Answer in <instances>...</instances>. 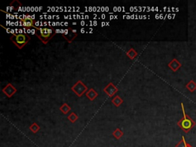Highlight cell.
<instances>
[{"instance_id": "obj_1", "label": "cell", "mask_w": 196, "mask_h": 147, "mask_svg": "<svg viewBox=\"0 0 196 147\" xmlns=\"http://www.w3.org/2000/svg\"><path fill=\"white\" fill-rule=\"evenodd\" d=\"M181 107H182V113H183V117L178 122V126H179L185 133H188V132L195 126L196 123L188 115V114H186L183 103L181 104Z\"/></svg>"}, {"instance_id": "obj_2", "label": "cell", "mask_w": 196, "mask_h": 147, "mask_svg": "<svg viewBox=\"0 0 196 147\" xmlns=\"http://www.w3.org/2000/svg\"><path fill=\"white\" fill-rule=\"evenodd\" d=\"M37 30L38 32L36 33V35L45 45L53 38L55 34L56 33V30H55L53 28L39 27Z\"/></svg>"}, {"instance_id": "obj_3", "label": "cell", "mask_w": 196, "mask_h": 147, "mask_svg": "<svg viewBox=\"0 0 196 147\" xmlns=\"http://www.w3.org/2000/svg\"><path fill=\"white\" fill-rule=\"evenodd\" d=\"M10 39L16 46L21 49L29 42V41L30 40V37L25 34H18V35H12V36L10 37Z\"/></svg>"}, {"instance_id": "obj_4", "label": "cell", "mask_w": 196, "mask_h": 147, "mask_svg": "<svg viewBox=\"0 0 196 147\" xmlns=\"http://www.w3.org/2000/svg\"><path fill=\"white\" fill-rule=\"evenodd\" d=\"M71 90L74 91L77 96L81 97L85 92H87V87L81 80H78L74 85V87H71Z\"/></svg>"}, {"instance_id": "obj_5", "label": "cell", "mask_w": 196, "mask_h": 147, "mask_svg": "<svg viewBox=\"0 0 196 147\" xmlns=\"http://www.w3.org/2000/svg\"><path fill=\"white\" fill-rule=\"evenodd\" d=\"M64 38L68 41V42L71 43L76 37H77V32H76V30H73V29H64V35H63Z\"/></svg>"}, {"instance_id": "obj_6", "label": "cell", "mask_w": 196, "mask_h": 147, "mask_svg": "<svg viewBox=\"0 0 196 147\" xmlns=\"http://www.w3.org/2000/svg\"><path fill=\"white\" fill-rule=\"evenodd\" d=\"M16 91H17L16 88L12 84H8L5 87L2 88V92H3L8 97H12L13 95L16 93Z\"/></svg>"}, {"instance_id": "obj_7", "label": "cell", "mask_w": 196, "mask_h": 147, "mask_svg": "<svg viewBox=\"0 0 196 147\" xmlns=\"http://www.w3.org/2000/svg\"><path fill=\"white\" fill-rule=\"evenodd\" d=\"M105 93L108 95L109 97H113L115 94L117 93L118 91V89L116 87L114 86L112 83H110L106 87L103 89Z\"/></svg>"}, {"instance_id": "obj_8", "label": "cell", "mask_w": 196, "mask_h": 147, "mask_svg": "<svg viewBox=\"0 0 196 147\" xmlns=\"http://www.w3.org/2000/svg\"><path fill=\"white\" fill-rule=\"evenodd\" d=\"M168 66L172 69V70H173V71H177L178 69L182 67V64H181L176 58H173V59L169 63Z\"/></svg>"}, {"instance_id": "obj_9", "label": "cell", "mask_w": 196, "mask_h": 147, "mask_svg": "<svg viewBox=\"0 0 196 147\" xmlns=\"http://www.w3.org/2000/svg\"><path fill=\"white\" fill-rule=\"evenodd\" d=\"M86 95H87V97H88V99L90 100V101H92L98 96V94L96 93L94 90L92 89L91 88V89H90L89 91H87V92L86 93Z\"/></svg>"}, {"instance_id": "obj_10", "label": "cell", "mask_w": 196, "mask_h": 147, "mask_svg": "<svg viewBox=\"0 0 196 147\" xmlns=\"http://www.w3.org/2000/svg\"><path fill=\"white\" fill-rule=\"evenodd\" d=\"M185 87H186L190 92H194L196 90V83L193 80H190V81L187 84Z\"/></svg>"}, {"instance_id": "obj_11", "label": "cell", "mask_w": 196, "mask_h": 147, "mask_svg": "<svg viewBox=\"0 0 196 147\" xmlns=\"http://www.w3.org/2000/svg\"><path fill=\"white\" fill-rule=\"evenodd\" d=\"M22 21V25L25 28L29 29L30 27H34V20L25 19H23Z\"/></svg>"}, {"instance_id": "obj_12", "label": "cell", "mask_w": 196, "mask_h": 147, "mask_svg": "<svg viewBox=\"0 0 196 147\" xmlns=\"http://www.w3.org/2000/svg\"><path fill=\"white\" fill-rule=\"evenodd\" d=\"M123 101L122 98L119 96L114 97L112 100V103L114 104V105L116 106V107H120V104H123Z\"/></svg>"}, {"instance_id": "obj_13", "label": "cell", "mask_w": 196, "mask_h": 147, "mask_svg": "<svg viewBox=\"0 0 196 147\" xmlns=\"http://www.w3.org/2000/svg\"><path fill=\"white\" fill-rule=\"evenodd\" d=\"M60 110H61V111L63 113V114H66L69 112L70 110H71V107H70L67 104H64L61 107H60Z\"/></svg>"}, {"instance_id": "obj_14", "label": "cell", "mask_w": 196, "mask_h": 147, "mask_svg": "<svg viewBox=\"0 0 196 147\" xmlns=\"http://www.w3.org/2000/svg\"><path fill=\"white\" fill-rule=\"evenodd\" d=\"M127 56H128L130 58H131V59H134V58L137 56V52L134 49L131 48V49L127 53Z\"/></svg>"}, {"instance_id": "obj_15", "label": "cell", "mask_w": 196, "mask_h": 147, "mask_svg": "<svg viewBox=\"0 0 196 147\" xmlns=\"http://www.w3.org/2000/svg\"><path fill=\"white\" fill-rule=\"evenodd\" d=\"M113 136L116 138V139H119L122 137L123 135V133L120 129H117V130L113 133Z\"/></svg>"}, {"instance_id": "obj_16", "label": "cell", "mask_w": 196, "mask_h": 147, "mask_svg": "<svg viewBox=\"0 0 196 147\" xmlns=\"http://www.w3.org/2000/svg\"><path fill=\"white\" fill-rule=\"evenodd\" d=\"M77 119H78V117H77L74 113H71V114L68 116V120H69L71 123H75L77 120Z\"/></svg>"}, {"instance_id": "obj_17", "label": "cell", "mask_w": 196, "mask_h": 147, "mask_svg": "<svg viewBox=\"0 0 196 147\" xmlns=\"http://www.w3.org/2000/svg\"><path fill=\"white\" fill-rule=\"evenodd\" d=\"M30 130H32L33 133H37L39 130H40V127H39V126L37 124V123H34L32 125V126H30Z\"/></svg>"}, {"instance_id": "obj_18", "label": "cell", "mask_w": 196, "mask_h": 147, "mask_svg": "<svg viewBox=\"0 0 196 147\" xmlns=\"http://www.w3.org/2000/svg\"><path fill=\"white\" fill-rule=\"evenodd\" d=\"M186 141H185V137L184 136H182V140L180 141V142H178V144H177L176 145H175V147H185V145H186Z\"/></svg>"}, {"instance_id": "obj_19", "label": "cell", "mask_w": 196, "mask_h": 147, "mask_svg": "<svg viewBox=\"0 0 196 147\" xmlns=\"http://www.w3.org/2000/svg\"><path fill=\"white\" fill-rule=\"evenodd\" d=\"M85 25H86L85 22L82 21V22H80V26H85Z\"/></svg>"}, {"instance_id": "obj_20", "label": "cell", "mask_w": 196, "mask_h": 147, "mask_svg": "<svg viewBox=\"0 0 196 147\" xmlns=\"http://www.w3.org/2000/svg\"><path fill=\"white\" fill-rule=\"evenodd\" d=\"M80 32H81V33H84V32H85V29H80Z\"/></svg>"}, {"instance_id": "obj_21", "label": "cell", "mask_w": 196, "mask_h": 147, "mask_svg": "<svg viewBox=\"0 0 196 147\" xmlns=\"http://www.w3.org/2000/svg\"><path fill=\"white\" fill-rule=\"evenodd\" d=\"M106 26V22H102L101 23V26H102V27H103V26Z\"/></svg>"}, {"instance_id": "obj_22", "label": "cell", "mask_w": 196, "mask_h": 147, "mask_svg": "<svg viewBox=\"0 0 196 147\" xmlns=\"http://www.w3.org/2000/svg\"><path fill=\"white\" fill-rule=\"evenodd\" d=\"M185 147H192V146H191V145H190V144H188V142H187V143H186V145H185Z\"/></svg>"}, {"instance_id": "obj_23", "label": "cell", "mask_w": 196, "mask_h": 147, "mask_svg": "<svg viewBox=\"0 0 196 147\" xmlns=\"http://www.w3.org/2000/svg\"><path fill=\"white\" fill-rule=\"evenodd\" d=\"M31 33H32V35H35V30H33V29H32V32H31Z\"/></svg>"}, {"instance_id": "obj_24", "label": "cell", "mask_w": 196, "mask_h": 147, "mask_svg": "<svg viewBox=\"0 0 196 147\" xmlns=\"http://www.w3.org/2000/svg\"><path fill=\"white\" fill-rule=\"evenodd\" d=\"M101 18H102V19H105V18H106V15H101Z\"/></svg>"}, {"instance_id": "obj_25", "label": "cell", "mask_w": 196, "mask_h": 147, "mask_svg": "<svg viewBox=\"0 0 196 147\" xmlns=\"http://www.w3.org/2000/svg\"><path fill=\"white\" fill-rule=\"evenodd\" d=\"M93 26H96V25H97V22H96V21H95V22H93Z\"/></svg>"}, {"instance_id": "obj_26", "label": "cell", "mask_w": 196, "mask_h": 147, "mask_svg": "<svg viewBox=\"0 0 196 147\" xmlns=\"http://www.w3.org/2000/svg\"><path fill=\"white\" fill-rule=\"evenodd\" d=\"M113 19V15H111L110 17V19Z\"/></svg>"}, {"instance_id": "obj_27", "label": "cell", "mask_w": 196, "mask_h": 147, "mask_svg": "<svg viewBox=\"0 0 196 147\" xmlns=\"http://www.w3.org/2000/svg\"><path fill=\"white\" fill-rule=\"evenodd\" d=\"M105 10H106V11H108V10H109V8H108V7H106V8H105Z\"/></svg>"}, {"instance_id": "obj_28", "label": "cell", "mask_w": 196, "mask_h": 147, "mask_svg": "<svg viewBox=\"0 0 196 147\" xmlns=\"http://www.w3.org/2000/svg\"><path fill=\"white\" fill-rule=\"evenodd\" d=\"M64 18H65V19H68V16L64 15Z\"/></svg>"}, {"instance_id": "obj_29", "label": "cell", "mask_w": 196, "mask_h": 147, "mask_svg": "<svg viewBox=\"0 0 196 147\" xmlns=\"http://www.w3.org/2000/svg\"><path fill=\"white\" fill-rule=\"evenodd\" d=\"M68 23H67V22L64 23V26H68Z\"/></svg>"}, {"instance_id": "obj_30", "label": "cell", "mask_w": 196, "mask_h": 147, "mask_svg": "<svg viewBox=\"0 0 196 147\" xmlns=\"http://www.w3.org/2000/svg\"><path fill=\"white\" fill-rule=\"evenodd\" d=\"M84 18H85V19H88L89 16L88 15H85V17H84Z\"/></svg>"}, {"instance_id": "obj_31", "label": "cell", "mask_w": 196, "mask_h": 147, "mask_svg": "<svg viewBox=\"0 0 196 147\" xmlns=\"http://www.w3.org/2000/svg\"><path fill=\"white\" fill-rule=\"evenodd\" d=\"M106 26H110V25H109V22H106Z\"/></svg>"}]
</instances>
